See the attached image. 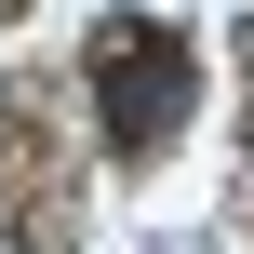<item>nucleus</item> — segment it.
<instances>
[{
  "mask_svg": "<svg viewBox=\"0 0 254 254\" xmlns=\"http://www.w3.org/2000/svg\"><path fill=\"white\" fill-rule=\"evenodd\" d=\"M94 121H107L121 161L174 147V121H188V40L147 27V13H107L94 27Z\"/></svg>",
  "mask_w": 254,
  "mask_h": 254,
  "instance_id": "obj_1",
  "label": "nucleus"
}]
</instances>
